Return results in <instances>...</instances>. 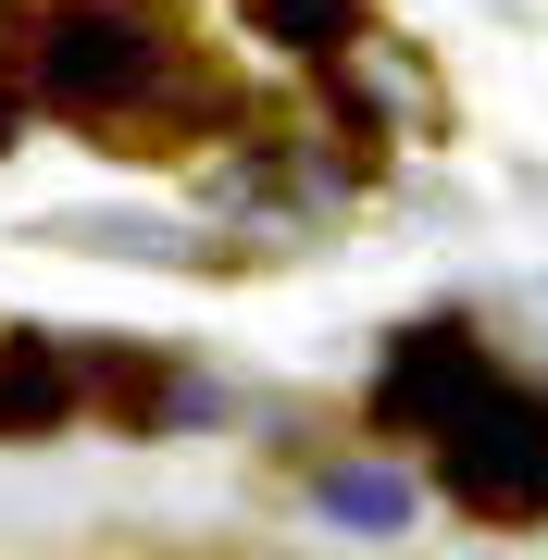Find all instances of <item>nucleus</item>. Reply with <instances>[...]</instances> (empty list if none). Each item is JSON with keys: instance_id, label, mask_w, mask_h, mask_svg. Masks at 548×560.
<instances>
[{"instance_id": "3", "label": "nucleus", "mask_w": 548, "mask_h": 560, "mask_svg": "<svg viewBox=\"0 0 548 560\" xmlns=\"http://www.w3.org/2000/svg\"><path fill=\"white\" fill-rule=\"evenodd\" d=\"M474 386H487V349H474L462 324H411V337L386 349V374H374V411H386V423H424V436H436V423L474 399Z\"/></svg>"}, {"instance_id": "6", "label": "nucleus", "mask_w": 548, "mask_h": 560, "mask_svg": "<svg viewBox=\"0 0 548 560\" xmlns=\"http://www.w3.org/2000/svg\"><path fill=\"white\" fill-rule=\"evenodd\" d=\"M0 150H13V101H0Z\"/></svg>"}, {"instance_id": "4", "label": "nucleus", "mask_w": 548, "mask_h": 560, "mask_svg": "<svg viewBox=\"0 0 548 560\" xmlns=\"http://www.w3.org/2000/svg\"><path fill=\"white\" fill-rule=\"evenodd\" d=\"M75 411V361L50 337H0V436H50Z\"/></svg>"}, {"instance_id": "1", "label": "nucleus", "mask_w": 548, "mask_h": 560, "mask_svg": "<svg viewBox=\"0 0 548 560\" xmlns=\"http://www.w3.org/2000/svg\"><path fill=\"white\" fill-rule=\"evenodd\" d=\"M163 75H175V38L150 0H62L38 25V88L62 113H138L163 101Z\"/></svg>"}, {"instance_id": "5", "label": "nucleus", "mask_w": 548, "mask_h": 560, "mask_svg": "<svg viewBox=\"0 0 548 560\" xmlns=\"http://www.w3.org/2000/svg\"><path fill=\"white\" fill-rule=\"evenodd\" d=\"M325 523L399 536V523H411V474H386V460H349V474H325Z\"/></svg>"}, {"instance_id": "2", "label": "nucleus", "mask_w": 548, "mask_h": 560, "mask_svg": "<svg viewBox=\"0 0 548 560\" xmlns=\"http://www.w3.org/2000/svg\"><path fill=\"white\" fill-rule=\"evenodd\" d=\"M436 474H448V499H462V511L536 523V511H548V399L487 374L462 411L436 423Z\"/></svg>"}]
</instances>
